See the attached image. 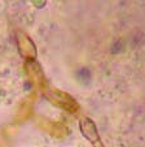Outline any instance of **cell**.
<instances>
[{"mask_svg":"<svg viewBox=\"0 0 145 147\" xmlns=\"http://www.w3.org/2000/svg\"><path fill=\"white\" fill-rule=\"evenodd\" d=\"M80 130L86 136V138L91 142L95 147H104V143L100 141V137L96 130L95 122L90 119H83L80 121Z\"/></svg>","mask_w":145,"mask_h":147,"instance_id":"obj_1","label":"cell"}]
</instances>
